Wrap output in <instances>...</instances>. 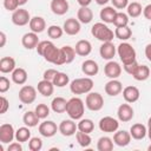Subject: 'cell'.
<instances>
[{
    "label": "cell",
    "mask_w": 151,
    "mask_h": 151,
    "mask_svg": "<svg viewBox=\"0 0 151 151\" xmlns=\"http://www.w3.org/2000/svg\"><path fill=\"white\" fill-rule=\"evenodd\" d=\"M37 52L47 63L58 65L59 58H60V48H58L52 41H48V40L40 41L37 46Z\"/></svg>",
    "instance_id": "6da1fadb"
},
{
    "label": "cell",
    "mask_w": 151,
    "mask_h": 151,
    "mask_svg": "<svg viewBox=\"0 0 151 151\" xmlns=\"http://www.w3.org/2000/svg\"><path fill=\"white\" fill-rule=\"evenodd\" d=\"M84 112H85V105L80 98L73 97V98L67 100L66 113L68 114V117L71 119H73V120L81 119V117L84 116Z\"/></svg>",
    "instance_id": "7a4b0ae2"
},
{
    "label": "cell",
    "mask_w": 151,
    "mask_h": 151,
    "mask_svg": "<svg viewBox=\"0 0 151 151\" xmlns=\"http://www.w3.org/2000/svg\"><path fill=\"white\" fill-rule=\"evenodd\" d=\"M91 34L101 42L112 41L114 37L113 31L109 28V26L105 22H96L91 28Z\"/></svg>",
    "instance_id": "3957f363"
},
{
    "label": "cell",
    "mask_w": 151,
    "mask_h": 151,
    "mask_svg": "<svg viewBox=\"0 0 151 151\" xmlns=\"http://www.w3.org/2000/svg\"><path fill=\"white\" fill-rule=\"evenodd\" d=\"M93 80L90 77H84V78H77L71 81L70 84V90L73 94H85L91 92L93 88Z\"/></svg>",
    "instance_id": "277c9868"
},
{
    "label": "cell",
    "mask_w": 151,
    "mask_h": 151,
    "mask_svg": "<svg viewBox=\"0 0 151 151\" xmlns=\"http://www.w3.org/2000/svg\"><path fill=\"white\" fill-rule=\"evenodd\" d=\"M117 53L123 65H127L136 61V51L133 46L129 42H120L117 47Z\"/></svg>",
    "instance_id": "5b68a950"
},
{
    "label": "cell",
    "mask_w": 151,
    "mask_h": 151,
    "mask_svg": "<svg viewBox=\"0 0 151 151\" xmlns=\"http://www.w3.org/2000/svg\"><path fill=\"white\" fill-rule=\"evenodd\" d=\"M85 105L90 111H100L104 106V98L98 92H88L85 98Z\"/></svg>",
    "instance_id": "8992f818"
},
{
    "label": "cell",
    "mask_w": 151,
    "mask_h": 151,
    "mask_svg": "<svg viewBox=\"0 0 151 151\" xmlns=\"http://www.w3.org/2000/svg\"><path fill=\"white\" fill-rule=\"evenodd\" d=\"M19 100L22 104H32L37 98V88L31 85H24L19 90Z\"/></svg>",
    "instance_id": "52a82bcc"
},
{
    "label": "cell",
    "mask_w": 151,
    "mask_h": 151,
    "mask_svg": "<svg viewBox=\"0 0 151 151\" xmlns=\"http://www.w3.org/2000/svg\"><path fill=\"white\" fill-rule=\"evenodd\" d=\"M98 126H99V130L103 131V132H109V133H113L118 130L119 127V122L113 118V117H110V116H106V117H103L99 123H98Z\"/></svg>",
    "instance_id": "ba28073f"
},
{
    "label": "cell",
    "mask_w": 151,
    "mask_h": 151,
    "mask_svg": "<svg viewBox=\"0 0 151 151\" xmlns=\"http://www.w3.org/2000/svg\"><path fill=\"white\" fill-rule=\"evenodd\" d=\"M11 19H12V22L15 26H25V25L29 24L32 18H31V15H29L27 9L18 8L12 13V18Z\"/></svg>",
    "instance_id": "9c48e42d"
},
{
    "label": "cell",
    "mask_w": 151,
    "mask_h": 151,
    "mask_svg": "<svg viewBox=\"0 0 151 151\" xmlns=\"http://www.w3.org/2000/svg\"><path fill=\"white\" fill-rule=\"evenodd\" d=\"M38 130L42 137L51 138L57 133V131H59V126H57V124L52 120H44L42 123H40Z\"/></svg>",
    "instance_id": "30bf717a"
},
{
    "label": "cell",
    "mask_w": 151,
    "mask_h": 151,
    "mask_svg": "<svg viewBox=\"0 0 151 151\" xmlns=\"http://www.w3.org/2000/svg\"><path fill=\"white\" fill-rule=\"evenodd\" d=\"M15 138V131L12 124L5 123L0 126V142L1 144H9Z\"/></svg>",
    "instance_id": "8fae6325"
},
{
    "label": "cell",
    "mask_w": 151,
    "mask_h": 151,
    "mask_svg": "<svg viewBox=\"0 0 151 151\" xmlns=\"http://www.w3.org/2000/svg\"><path fill=\"white\" fill-rule=\"evenodd\" d=\"M133 116H134V111H133L132 106L130 105V103L119 105V107L117 110V117H118L119 122L127 123L133 118Z\"/></svg>",
    "instance_id": "7c38bea8"
},
{
    "label": "cell",
    "mask_w": 151,
    "mask_h": 151,
    "mask_svg": "<svg viewBox=\"0 0 151 151\" xmlns=\"http://www.w3.org/2000/svg\"><path fill=\"white\" fill-rule=\"evenodd\" d=\"M76 50L74 47H71L68 45H65L60 47V58L58 65H64V64H71L74 58H76Z\"/></svg>",
    "instance_id": "4fadbf2b"
},
{
    "label": "cell",
    "mask_w": 151,
    "mask_h": 151,
    "mask_svg": "<svg viewBox=\"0 0 151 151\" xmlns=\"http://www.w3.org/2000/svg\"><path fill=\"white\" fill-rule=\"evenodd\" d=\"M77 130H78V126L73 119H64L59 124V132L64 137H71L76 134Z\"/></svg>",
    "instance_id": "5bb4252c"
},
{
    "label": "cell",
    "mask_w": 151,
    "mask_h": 151,
    "mask_svg": "<svg viewBox=\"0 0 151 151\" xmlns=\"http://www.w3.org/2000/svg\"><path fill=\"white\" fill-rule=\"evenodd\" d=\"M104 73L110 79H117L122 74V66L114 60H109L104 66Z\"/></svg>",
    "instance_id": "9a60e30c"
},
{
    "label": "cell",
    "mask_w": 151,
    "mask_h": 151,
    "mask_svg": "<svg viewBox=\"0 0 151 151\" xmlns=\"http://www.w3.org/2000/svg\"><path fill=\"white\" fill-rule=\"evenodd\" d=\"M80 21L76 18H68L65 20L64 25H63V29L66 34L68 35H77L80 32Z\"/></svg>",
    "instance_id": "2e32d148"
},
{
    "label": "cell",
    "mask_w": 151,
    "mask_h": 151,
    "mask_svg": "<svg viewBox=\"0 0 151 151\" xmlns=\"http://www.w3.org/2000/svg\"><path fill=\"white\" fill-rule=\"evenodd\" d=\"M104 90L105 93L109 94L110 97H116L123 92V84L117 79H111L105 84Z\"/></svg>",
    "instance_id": "e0dca14e"
},
{
    "label": "cell",
    "mask_w": 151,
    "mask_h": 151,
    "mask_svg": "<svg viewBox=\"0 0 151 151\" xmlns=\"http://www.w3.org/2000/svg\"><path fill=\"white\" fill-rule=\"evenodd\" d=\"M39 38H38V34L34 33V32H28V33H25L21 38V44L22 46L26 48V50H33V48H37L38 44H39Z\"/></svg>",
    "instance_id": "ac0fdd59"
},
{
    "label": "cell",
    "mask_w": 151,
    "mask_h": 151,
    "mask_svg": "<svg viewBox=\"0 0 151 151\" xmlns=\"http://www.w3.org/2000/svg\"><path fill=\"white\" fill-rule=\"evenodd\" d=\"M116 52H117V50H116V47H114L112 41L103 42L101 46L99 47V54L105 60H112L114 54H116Z\"/></svg>",
    "instance_id": "d6986e66"
},
{
    "label": "cell",
    "mask_w": 151,
    "mask_h": 151,
    "mask_svg": "<svg viewBox=\"0 0 151 151\" xmlns=\"http://www.w3.org/2000/svg\"><path fill=\"white\" fill-rule=\"evenodd\" d=\"M131 134L130 132L125 131V130H120V131H116L114 134H113V143L117 145V146H120V147H124V146H127L131 142Z\"/></svg>",
    "instance_id": "ffe728a7"
},
{
    "label": "cell",
    "mask_w": 151,
    "mask_h": 151,
    "mask_svg": "<svg viewBox=\"0 0 151 151\" xmlns=\"http://www.w3.org/2000/svg\"><path fill=\"white\" fill-rule=\"evenodd\" d=\"M139 97H140V92H139L138 87H136V86L130 85L123 90V98L126 103H130V104L136 103L139 99Z\"/></svg>",
    "instance_id": "44dd1931"
},
{
    "label": "cell",
    "mask_w": 151,
    "mask_h": 151,
    "mask_svg": "<svg viewBox=\"0 0 151 151\" xmlns=\"http://www.w3.org/2000/svg\"><path fill=\"white\" fill-rule=\"evenodd\" d=\"M51 11L55 15H64L68 12V2L67 0H52L51 1Z\"/></svg>",
    "instance_id": "7402d4cb"
},
{
    "label": "cell",
    "mask_w": 151,
    "mask_h": 151,
    "mask_svg": "<svg viewBox=\"0 0 151 151\" xmlns=\"http://www.w3.org/2000/svg\"><path fill=\"white\" fill-rule=\"evenodd\" d=\"M81 71L85 76L88 77H93L97 76L99 72V66L97 64V61L92 60V59H87L81 64Z\"/></svg>",
    "instance_id": "603a6c76"
},
{
    "label": "cell",
    "mask_w": 151,
    "mask_h": 151,
    "mask_svg": "<svg viewBox=\"0 0 151 151\" xmlns=\"http://www.w3.org/2000/svg\"><path fill=\"white\" fill-rule=\"evenodd\" d=\"M130 134L133 139L136 140H140V139H144L147 134V129L145 125L140 124V123H136L131 126L130 129Z\"/></svg>",
    "instance_id": "cb8c5ba5"
},
{
    "label": "cell",
    "mask_w": 151,
    "mask_h": 151,
    "mask_svg": "<svg viewBox=\"0 0 151 151\" xmlns=\"http://www.w3.org/2000/svg\"><path fill=\"white\" fill-rule=\"evenodd\" d=\"M74 50H76V53L80 57H87L91 52H92V45L88 40H79L77 41L76 46H74Z\"/></svg>",
    "instance_id": "d4e9b609"
},
{
    "label": "cell",
    "mask_w": 151,
    "mask_h": 151,
    "mask_svg": "<svg viewBox=\"0 0 151 151\" xmlns=\"http://www.w3.org/2000/svg\"><path fill=\"white\" fill-rule=\"evenodd\" d=\"M37 90L38 92L44 96V97H50L53 94V91H54V85L52 81L50 80H46V79H42L38 83V86H37Z\"/></svg>",
    "instance_id": "484cf974"
},
{
    "label": "cell",
    "mask_w": 151,
    "mask_h": 151,
    "mask_svg": "<svg viewBox=\"0 0 151 151\" xmlns=\"http://www.w3.org/2000/svg\"><path fill=\"white\" fill-rule=\"evenodd\" d=\"M116 14H117V11L114 9L113 6H106L103 9H100L99 17H100L103 22H105V24H113Z\"/></svg>",
    "instance_id": "4316f807"
},
{
    "label": "cell",
    "mask_w": 151,
    "mask_h": 151,
    "mask_svg": "<svg viewBox=\"0 0 151 151\" xmlns=\"http://www.w3.org/2000/svg\"><path fill=\"white\" fill-rule=\"evenodd\" d=\"M77 19L81 24H90L93 19V12L88 8V6H80V8L77 12Z\"/></svg>",
    "instance_id": "83f0119b"
},
{
    "label": "cell",
    "mask_w": 151,
    "mask_h": 151,
    "mask_svg": "<svg viewBox=\"0 0 151 151\" xmlns=\"http://www.w3.org/2000/svg\"><path fill=\"white\" fill-rule=\"evenodd\" d=\"M28 26H29L31 32H34V33L38 34V33H41V32L45 31V28H46V21L41 17H33L31 19Z\"/></svg>",
    "instance_id": "f1b7e54d"
},
{
    "label": "cell",
    "mask_w": 151,
    "mask_h": 151,
    "mask_svg": "<svg viewBox=\"0 0 151 151\" xmlns=\"http://www.w3.org/2000/svg\"><path fill=\"white\" fill-rule=\"evenodd\" d=\"M15 60L12 57H4L0 59V72L1 73H12L15 70Z\"/></svg>",
    "instance_id": "f546056e"
},
{
    "label": "cell",
    "mask_w": 151,
    "mask_h": 151,
    "mask_svg": "<svg viewBox=\"0 0 151 151\" xmlns=\"http://www.w3.org/2000/svg\"><path fill=\"white\" fill-rule=\"evenodd\" d=\"M150 73H151V71H150L149 66H146V65H139L138 64L137 68L132 73V77L137 81H144V80H146L150 77Z\"/></svg>",
    "instance_id": "4dcf8cb0"
},
{
    "label": "cell",
    "mask_w": 151,
    "mask_h": 151,
    "mask_svg": "<svg viewBox=\"0 0 151 151\" xmlns=\"http://www.w3.org/2000/svg\"><path fill=\"white\" fill-rule=\"evenodd\" d=\"M27 72L25 68L22 67H17L13 72H12V80L14 84H18V85H24L26 81H27Z\"/></svg>",
    "instance_id": "1f68e13d"
},
{
    "label": "cell",
    "mask_w": 151,
    "mask_h": 151,
    "mask_svg": "<svg viewBox=\"0 0 151 151\" xmlns=\"http://www.w3.org/2000/svg\"><path fill=\"white\" fill-rule=\"evenodd\" d=\"M66 107H67V100L65 98H63V97L53 98V100L51 103V109L53 112L64 113V112H66Z\"/></svg>",
    "instance_id": "d6a6232c"
},
{
    "label": "cell",
    "mask_w": 151,
    "mask_h": 151,
    "mask_svg": "<svg viewBox=\"0 0 151 151\" xmlns=\"http://www.w3.org/2000/svg\"><path fill=\"white\" fill-rule=\"evenodd\" d=\"M39 119H40V118L37 116L35 111H27V112H25L24 116H22V122H24V124H25L26 126H28V127H34V126H37V125L39 124Z\"/></svg>",
    "instance_id": "836d02e7"
},
{
    "label": "cell",
    "mask_w": 151,
    "mask_h": 151,
    "mask_svg": "<svg viewBox=\"0 0 151 151\" xmlns=\"http://www.w3.org/2000/svg\"><path fill=\"white\" fill-rule=\"evenodd\" d=\"M97 149L98 151H112L113 150V139L110 137H100L97 142Z\"/></svg>",
    "instance_id": "e575fe53"
},
{
    "label": "cell",
    "mask_w": 151,
    "mask_h": 151,
    "mask_svg": "<svg viewBox=\"0 0 151 151\" xmlns=\"http://www.w3.org/2000/svg\"><path fill=\"white\" fill-rule=\"evenodd\" d=\"M114 37L119 40H127L132 37V31L129 26H123V27H116L114 29Z\"/></svg>",
    "instance_id": "d590c367"
},
{
    "label": "cell",
    "mask_w": 151,
    "mask_h": 151,
    "mask_svg": "<svg viewBox=\"0 0 151 151\" xmlns=\"http://www.w3.org/2000/svg\"><path fill=\"white\" fill-rule=\"evenodd\" d=\"M127 15L131 18H138L143 13V7L138 1H132L131 4L127 5Z\"/></svg>",
    "instance_id": "8d00e7d4"
},
{
    "label": "cell",
    "mask_w": 151,
    "mask_h": 151,
    "mask_svg": "<svg viewBox=\"0 0 151 151\" xmlns=\"http://www.w3.org/2000/svg\"><path fill=\"white\" fill-rule=\"evenodd\" d=\"M15 139L20 143H25L27 140L31 139V131H29V127L28 126H22V127H19L17 131H15Z\"/></svg>",
    "instance_id": "74e56055"
},
{
    "label": "cell",
    "mask_w": 151,
    "mask_h": 151,
    "mask_svg": "<svg viewBox=\"0 0 151 151\" xmlns=\"http://www.w3.org/2000/svg\"><path fill=\"white\" fill-rule=\"evenodd\" d=\"M77 126H78V130L79 131L85 132V133H91L94 130V123L91 119H88V118L80 119L79 123L77 124Z\"/></svg>",
    "instance_id": "f35d334b"
},
{
    "label": "cell",
    "mask_w": 151,
    "mask_h": 151,
    "mask_svg": "<svg viewBox=\"0 0 151 151\" xmlns=\"http://www.w3.org/2000/svg\"><path fill=\"white\" fill-rule=\"evenodd\" d=\"M76 139L78 142V144L81 146V147H87L91 145L92 143V139L90 137V133H85V132H81V131H77L76 132Z\"/></svg>",
    "instance_id": "ab89813d"
},
{
    "label": "cell",
    "mask_w": 151,
    "mask_h": 151,
    "mask_svg": "<svg viewBox=\"0 0 151 151\" xmlns=\"http://www.w3.org/2000/svg\"><path fill=\"white\" fill-rule=\"evenodd\" d=\"M52 83H53V85L57 86V87H64V86L68 85V83H70V77H68L66 73H64V72H58V73L55 74V77H54V79H53Z\"/></svg>",
    "instance_id": "60d3db41"
},
{
    "label": "cell",
    "mask_w": 151,
    "mask_h": 151,
    "mask_svg": "<svg viewBox=\"0 0 151 151\" xmlns=\"http://www.w3.org/2000/svg\"><path fill=\"white\" fill-rule=\"evenodd\" d=\"M113 25L116 27H123V26H127L129 25V15L123 13V12H117L114 20H113Z\"/></svg>",
    "instance_id": "b9f144b4"
},
{
    "label": "cell",
    "mask_w": 151,
    "mask_h": 151,
    "mask_svg": "<svg viewBox=\"0 0 151 151\" xmlns=\"http://www.w3.org/2000/svg\"><path fill=\"white\" fill-rule=\"evenodd\" d=\"M63 33H64V29L58 25H51L47 28V35L51 39H59L61 38Z\"/></svg>",
    "instance_id": "7bdbcfd3"
},
{
    "label": "cell",
    "mask_w": 151,
    "mask_h": 151,
    "mask_svg": "<svg viewBox=\"0 0 151 151\" xmlns=\"http://www.w3.org/2000/svg\"><path fill=\"white\" fill-rule=\"evenodd\" d=\"M35 113L40 119H45L50 116V107L46 104H38L35 106Z\"/></svg>",
    "instance_id": "ee69618b"
},
{
    "label": "cell",
    "mask_w": 151,
    "mask_h": 151,
    "mask_svg": "<svg viewBox=\"0 0 151 151\" xmlns=\"http://www.w3.org/2000/svg\"><path fill=\"white\" fill-rule=\"evenodd\" d=\"M28 149L31 151H40L42 149V140L38 137H32L28 140Z\"/></svg>",
    "instance_id": "f6af8a7d"
},
{
    "label": "cell",
    "mask_w": 151,
    "mask_h": 151,
    "mask_svg": "<svg viewBox=\"0 0 151 151\" xmlns=\"http://www.w3.org/2000/svg\"><path fill=\"white\" fill-rule=\"evenodd\" d=\"M19 6V0H4V7L9 12H14Z\"/></svg>",
    "instance_id": "bcb514c9"
},
{
    "label": "cell",
    "mask_w": 151,
    "mask_h": 151,
    "mask_svg": "<svg viewBox=\"0 0 151 151\" xmlns=\"http://www.w3.org/2000/svg\"><path fill=\"white\" fill-rule=\"evenodd\" d=\"M11 87V83H9V79L6 78L5 76H1L0 77V92L1 93H5L9 90Z\"/></svg>",
    "instance_id": "7dc6e473"
},
{
    "label": "cell",
    "mask_w": 151,
    "mask_h": 151,
    "mask_svg": "<svg viewBox=\"0 0 151 151\" xmlns=\"http://www.w3.org/2000/svg\"><path fill=\"white\" fill-rule=\"evenodd\" d=\"M112 6L117 9H124L129 5V0H111Z\"/></svg>",
    "instance_id": "c3c4849f"
},
{
    "label": "cell",
    "mask_w": 151,
    "mask_h": 151,
    "mask_svg": "<svg viewBox=\"0 0 151 151\" xmlns=\"http://www.w3.org/2000/svg\"><path fill=\"white\" fill-rule=\"evenodd\" d=\"M57 73H58V71H57V70H54V68H48V70H46V71L44 72L42 78H44V79H46V80L53 81V79H54V77H55V74H57Z\"/></svg>",
    "instance_id": "681fc988"
},
{
    "label": "cell",
    "mask_w": 151,
    "mask_h": 151,
    "mask_svg": "<svg viewBox=\"0 0 151 151\" xmlns=\"http://www.w3.org/2000/svg\"><path fill=\"white\" fill-rule=\"evenodd\" d=\"M137 66H138V63H137V60H136V61H133V63H131V64H127V65H123V67H124L125 72H126V73H129V74H131V76H132V73L134 72V70L137 68Z\"/></svg>",
    "instance_id": "f907efd6"
},
{
    "label": "cell",
    "mask_w": 151,
    "mask_h": 151,
    "mask_svg": "<svg viewBox=\"0 0 151 151\" xmlns=\"http://www.w3.org/2000/svg\"><path fill=\"white\" fill-rule=\"evenodd\" d=\"M8 109H9V101L7 100V98H5L4 96H1V107H0V114L6 113Z\"/></svg>",
    "instance_id": "816d5d0a"
},
{
    "label": "cell",
    "mask_w": 151,
    "mask_h": 151,
    "mask_svg": "<svg viewBox=\"0 0 151 151\" xmlns=\"http://www.w3.org/2000/svg\"><path fill=\"white\" fill-rule=\"evenodd\" d=\"M7 151H22V146H21V143L20 142H13V143H9L8 147H7Z\"/></svg>",
    "instance_id": "f5cc1de1"
},
{
    "label": "cell",
    "mask_w": 151,
    "mask_h": 151,
    "mask_svg": "<svg viewBox=\"0 0 151 151\" xmlns=\"http://www.w3.org/2000/svg\"><path fill=\"white\" fill-rule=\"evenodd\" d=\"M143 15L145 17V19L151 20V4L146 5V6L143 8Z\"/></svg>",
    "instance_id": "db71d44e"
},
{
    "label": "cell",
    "mask_w": 151,
    "mask_h": 151,
    "mask_svg": "<svg viewBox=\"0 0 151 151\" xmlns=\"http://www.w3.org/2000/svg\"><path fill=\"white\" fill-rule=\"evenodd\" d=\"M144 53H145L146 59L151 63V44H147V45L145 46V51H144Z\"/></svg>",
    "instance_id": "11a10c76"
},
{
    "label": "cell",
    "mask_w": 151,
    "mask_h": 151,
    "mask_svg": "<svg viewBox=\"0 0 151 151\" xmlns=\"http://www.w3.org/2000/svg\"><path fill=\"white\" fill-rule=\"evenodd\" d=\"M0 47H4L5 44H6V34L5 32H0Z\"/></svg>",
    "instance_id": "9f6ffc18"
},
{
    "label": "cell",
    "mask_w": 151,
    "mask_h": 151,
    "mask_svg": "<svg viewBox=\"0 0 151 151\" xmlns=\"http://www.w3.org/2000/svg\"><path fill=\"white\" fill-rule=\"evenodd\" d=\"M77 2H78L80 6H88V5L92 2V0H77Z\"/></svg>",
    "instance_id": "6f0895ef"
},
{
    "label": "cell",
    "mask_w": 151,
    "mask_h": 151,
    "mask_svg": "<svg viewBox=\"0 0 151 151\" xmlns=\"http://www.w3.org/2000/svg\"><path fill=\"white\" fill-rule=\"evenodd\" d=\"M109 1H111V0H96V2L98 4V5H101V6H104V5H106Z\"/></svg>",
    "instance_id": "680465c9"
},
{
    "label": "cell",
    "mask_w": 151,
    "mask_h": 151,
    "mask_svg": "<svg viewBox=\"0 0 151 151\" xmlns=\"http://www.w3.org/2000/svg\"><path fill=\"white\" fill-rule=\"evenodd\" d=\"M27 1H28V0H19V5H20V6H24L25 4H27Z\"/></svg>",
    "instance_id": "91938a15"
},
{
    "label": "cell",
    "mask_w": 151,
    "mask_h": 151,
    "mask_svg": "<svg viewBox=\"0 0 151 151\" xmlns=\"http://www.w3.org/2000/svg\"><path fill=\"white\" fill-rule=\"evenodd\" d=\"M147 137L150 138V140H151V126H149L147 127Z\"/></svg>",
    "instance_id": "94428289"
},
{
    "label": "cell",
    "mask_w": 151,
    "mask_h": 151,
    "mask_svg": "<svg viewBox=\"0 0 151 151\" xmlns=\"http://www.w3.org/2000/svg\"><path fill=\"white\" fill-rule=\"evenodd\" d=\"M147 150H149V151H151V144H150V145L147 146Z\"/></svg>",
    "instance_id": "6125c7cd"
},
{
    "label": "cell",
    "mask_w": 151,
    "mask_h": 151,
    "mask_svg": "<svg viewBox=\"0 0 151 151\" xmlns=\"http://www.w3.org/2000/svg\"><path fill=\"white\" fill-rule=\"evenodd\" d=\"M149 32H150V34H151V26H150V29H149Z\"/></svg>",
    "instance_id": "be15d7a7"
}]
</instances>
